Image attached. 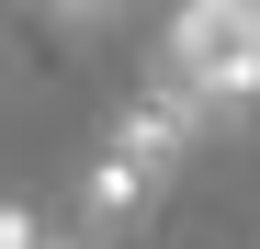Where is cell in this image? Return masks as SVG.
Returning a JSON list of instances; mask_svg holds the SVG:
<instances>
[{
	"instance_id": "6da1fadb",
	"label": "cell",
	"mask_w": 260,
	"mask_h": 249,
	"mask_svg": "<svg viewBox=\"0 0 260 249\" xmlns=\"http://www.w3.org/2000/svg\"><path fill=\"white\" fill-rule=\"evenodd\" d=\"M158 79L204 91L215 113L260 102V0H181V23H170V57H158Z\"/></svg>"
},
{
	"instance_id": "7a4b0ae2",
	"label": "cell",
	"mask_w": 260,
	"mask_h": 249,
	"mask_svg": "<svg viewBox=\"0 0 260 249\" xmlns=\"http://www.w3.org/2000/svg\"><path fill=\"white\" fill-rule=\"evenodd\" d=\"M147 193H158L147 159H136V147H102V170H91V193H79V215H91V227H124Z\"/></svg>"
},
{
	"instance_id": "3957f363",
	"label": "cell",
	"mask_w": 260,
	"mask_h": 249,
	"mask_svg": "<svg viewBox=\"0 0 260 249\" xmlns=\"http://www.w3.org/2000/svg\"><path fill=\"white\" fill-rule=\"evenodd\" d=\"M57 12H68V23H91V12H113V0H57Z\"/></svg>"
},
{
	"instance_id": "277c9868",
	"label": "cell",
	"mask_w": 260,
	"mask_h": 249,
	"mask_svg": "<svg viewBox=\"0 0 260 249\" xmlns=\"http://www.w3.org/2000/svg\"><path fill=\"white\" fill-rule=\"evenodd\" d=\"M57 249H79V238H57Z\"/></svg>"
}]
</instances>
